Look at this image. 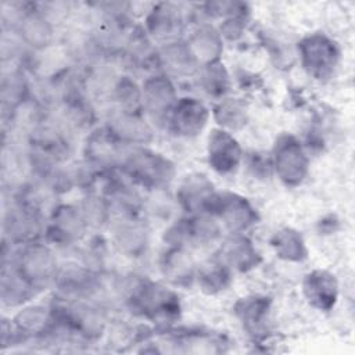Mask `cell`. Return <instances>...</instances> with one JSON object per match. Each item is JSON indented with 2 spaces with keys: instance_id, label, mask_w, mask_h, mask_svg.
Instances as JSON below:
<instances>
[{
  "instance_id": "6da1fadb",
  "label": "cell",
  "mask_w": 355,
  "mask_h": 355,
  "mask_svg": "<svg viewBox=\"0 0 355 355\" xmlns=\"http://www.w3.org/2000/svg\"><path fill=\"white\" fill-rule=\"evenodd\" d=\"M129 172L141 182L151 184H162L172 179V165L157 154L147 151L130 153L125 161Z\"/></svg>"
},
{
  "instance_id": "7a4b0ae2",
  "label": "cell",
  "mask_w": 355,
  "mask_h": 355,
  "mask_svg": "<svg viewBox=\"0 0 355 355\" xmlns=\"http://www.w3.org/2000/svg\"><path fill=\"white\" fill-rule=\"evenodd\" d=\"M275 164L279 176L287 183H297L305 176L306 158L293 137H283L276 144Z\"/></svg>"
},
{
  "instance_id": "3957f363",
  "label": "cell",
  "mask_w": 355,
  "mask_h": 355,
  "mask_svg": "<svg viewBox=\"0 0 355 355\" xmlns=\"http://www.w3.org/2000/svg\"><path fill=\"white\" fill-rule=\"evenodd\" d=\"M208 209L216 211L225 223L233 230L245 229L254 220V212L244 198L237 196H211L205 205Z\"/></svg>"
},
{
  "instance_id": "277c9868",
  "label": "cell",
  "mask_w": 355,
  "mask_h": 355,
  "mask_svg": "<svg viewBox=\"0 0 355 355\" xmlns=\"http://www.w3.org/2000/svg\"><path fill=\"white\" fill-rule=\"evenodd\" d=\"M54 272L55 259L43 245H31L19 257L18 273L31 284L49 280Z\"/></svg>"
},
{
  "instance_id": "5b68a950",
  "label": "cell",
  "mask_w": 355,
  "mask_h": 355,
  "mask_svg": "<svg viewBox=\"0 0 355 355\" xmlns=\"http://www.w3.org/2000/svg\"><path fill=\"white\" fill-rule=\"evenodd\" d=\"M301 49L305 67L316 76H324L336 64V47L323 36H313L306 39Z\"/></svg>"
},
{
  "instance_id": "8992f818",
  "label": "cell",
  "mask_w": 355,
  "mask_h": 355,
  "mask_svg": "<svg viewBox=\"0 0 355 355\" xmlns=\"http://www.w3.org/2000/svg\"><path fill=\"white\" fill-rule=\"evenodd\" d=\"M209 162L218 172H229L236 168L240 159L237 141L226 132L215 130L209 137Z\"/></svg>"
},
{
  "instance_id": "52a82bcc",
  "label": "cell",
  "mask_w": 355,
  "mask_h": 355,
  "mask_svg": "<svg viewBox=\"0 0 355 355\" xmlns=\"http://www.w3.org/2000/svg\"><path fill=\"white\" fill-rule=\"evenodd\" d=\"M205 107L194 98H183L172 112V126L179 135L191 136L198 133L207 122Z\"/></svg>"
},
{
  "instance_id": "ba28073f",
  "label": "cell",
  "mask_w": 355,
  "mask_h": 355,
  "mask_svg": "<svg viewBox=\"0 0 355 355\" xmlns=\"http://www.w3.org/2000/svg\"><path fill=\"white\" fill-rule=\"evenodd\" d=\"M304 290L309 301L320 309H329L336 301L337 284L333 276L326 272L311 273L305 280Z\"/></svg>"
},
{
  "instance_id": "9c48e42d",
  "label": "cell",
  "mask_w": 355,
  "mask_h": 355,
  "mask_svg": "<svg viewBox=\"0 0 355 355\" xmlns=\"http://www.w3.org/2000/svg\"><path fill=\"white\" fill-rule=\"evenodd\" d=\"M143 96L147 108L155 114L168 111L175 100V90L171 82L162 76H154L143 86Z\"/></svg>"
},
{
  "instance_id": "30bf717a",
  "label": "cell",
  "mask_w": 355,
  "mask_h": 355,
  "mask_svg": "<svg viewBox=\"0 0 355 355\" xmlns=\"http://www.w3.org/2000/svg\"><path fill=\"white\" fill-rule=\"evenodd\" d=\"M111 133L130 143H143L151 137V130L146 121L128 111L111 122Z\"/></svg>"
},
{
  "instance_id": "8fae6325",
  "label": "cell",
  "mask_w": 355,
  "mask_h": 355,
  "mask_svg": "<svg viewBox=\"0 0 355 355\" xmlns=\"http://www.w3.org/2000/svg\"><path fill=\"white\" fill-rule=\"evenodd\" d=\"M24 40L36 49L46 47L53 36L50 24L40 15H28L22 19L19 26Z\"/></svg>"
},
{
  "instance_id": "7c38bea8",
  "label": "cell",
  "mask_w": 355,
  "mask_h": 355,
  "mask_svg": "<svg viewBox=\"0 0 355 355\" xmlns=\"http://www.w3.org/2000/svg\"><path fill=\"white\" fill-rule=\"evenodd\" d=\"M83 222L82 215L72 207H60L57 212H54L53 233H57L58 237L65 240L78 239L83 233Z\"/></svg>"
},
{
  "instance_id": "4fadbf2b",
  "label": "cell",
  "mask_w": 355,
  "mask_h": 355,
  "mask_svg": "<svg viewBox=\"0 0 355 355\" xmlns=\"http://www.w3.org/2000/svg\"><path fill=\"white\" fill-rule=\"evenodd\" d=\"M194 60L212 64L215 58H218L220 53V42L219 37L211 29H204L197 32L190 43L187 44Z\"/></svg>"
},
{
  "instance_id": "5bb4252c",
  "label": "cell",
  "mask_w": 355,
  "mask_h": 355,
  "mask_svg": "<svg viewBox=\"0 0 355 355\" xmlns=\"http://www.w3.org/2000/svg\"><path fill=\"white\" fill-rule=\"evenodd\" d=\"M211 196V184L202 176L187 179L182 186V201L189 209L204 207Z\"/></svg>"
},
{
  "instance_id": "9a60e30c",
  "label": "cell",
  "mask_w": 355,
  "mask_h": 355,
  "mask_svg": "<svg viewBox=\"0 0 355 355\" xmlns=\"http://www.w3.org/2000/svg\"><path fill=\"white\" fill-rule=\"evenodd\" d=\"M273 245L276 252L286 259L298 261L305 257V248L301 237L293 230H284L275 236Z\"/></svg>"
},
{
  "instance_id": "2e32d148",
  "label": "cell",
  "mask_w": 355,
  "mask_h": 355,
  "mask_svg": "<svg viewBox=\"0 0 355 355\" xmlns=\"http://www.w3.org/2000/svg\"><path fill=\"white\" fill-rule=\"evenodd\" d=\"M191 261L187 254L180 250H172L165 255L164 272L165 275L175 282H183L191 277L193 268Z\"/></svg>"
},
{
  "instance_id": "e0dca14e",
  "label": "cell",
  "mask_w": 355,
  "mask_h": 355,
  "mask_svg": "<svg viewBox=\"0 0 355 355\" xmlns=\"http://www.w3.org/2000/svg\"><path fill=\"white\" fill-rule=\"evenodd\" d=\"M47 312L42 306H31L19 312L15 318L17 327L24 331L25 334L39 333L44 329L47 323Z\"/></svg>"
},
{
  "instance_id": "ac0fdd59",
  "label": "cell",
  "mask_w": 355,
  "mask_h": 355,
  "mask_svg": "<svg viewBox=\"0 0 355 355\" xmlns=\"http://www.w3.org/2000/svg\"><path fill=\"white\" fill-rule=\"evenodd\" d=\"M89 155L100 164H111L119 158V148L115 146L112 139L107 135H100L98 137H93L87 144Z\"/></svg>"
},
{
  "instance_id": "d6986e66",
  "label": "cell",
  "mask_w": 355,
  "mask_h": 355,
  "mask_svg": "<svg viewBox=\"0 0 355 355\" xmlns=\"http://www.w3.org/2000/svg\"><path fill=\"white\" fill-rule=\"evenodd\" d=\"M116 241L123 251L136 254L146 245L144 230L137 225H121L116 232Z\"/></svg>"
},
{
  "instance_id": "ffe728a7",
  "label": "cell",
  "mask_w": 355,
  "mask_h": 355,
  "mask_svg": "<svg viewBox=\"0 0 355 355\" xmlns=\"http://www.w3.org/2000/svg\"><path fill=\"white\" fill-rule=\"evenodd\" d=\"M178 22H179L178 14L175 12L173 8L168 6H165L158 11H154L151 18L148 19L150 31L157 37L169 36L173 32V29L178 26Z\"/></svg>"
},
{
  "instance_id": "44dd1931",
  "label": "cell",
  "mask_w": 355,
  "mask_h": 355,
  "mask_svg": "<svg viewBox=\"0 0 355 355\" xmlns=\"http://www.w3.org/2000/svg\"><path fill=\"white\" fill-rule=\"evenodd\" d=\"M164 58L165 62L175 71L187 72L194 65V57L189 49V46L173 43L164 49Z\"/></svg>"
},
{
  "instance_id": "7402d4cb",
  "label": "cell",
  "mask_w": 355,
  "mask_h": 355,
  "mask_svg": "<svg viewBox=\"0 0 355 355\" xmlns=\"http://www.w3.org/2000/svg\"><path fill=\"white\" fill-rule=\"evenodd\" d=\"M216 119L226 128H240L245 123L244 105L237 100H226L216 108Z\"/></svg>"
},
{
  "instance_id": "603a6c76",
  "label": "cell",
  "mask_w": 355,
  "mask_h": 355,
  "mask_svg": "<svg viewBox=\"0 0 355 355\" xmlns=\"http://www.w3.org/2000/svg\"><path fill=\"white\" fill-rule=\"evenodd\" d=\"M6 225L8 226L10 234L17 239L29 237L36 230V220L33 215L22 209L10 212L8 219L6 220Z\"/></svg>"
},
{
  "instance_id": "cb8c5ba5",
  "label": "cell",
  "mask_w": 355,
  "mask_h": 355,
  "mask_svg": "<svg viewBox=\"0 0 355 355\" xmlns=\"http://www.w3.org/2000/svg\"><path fill=\"white\" fill-rule=\"evenodd\" d=\"M204 87L212 94H220L227 87V75L225 69L218 64H208L202 75Z\"/></svg>"
},
{
  "instance_id": "d4e9b609",
  "label": "cell",
  "mask_w": 355,
  "mask_h": 355,
  "mask_svg": "<svg viewBox=\"0 0 355 355\" xmlns=\"http://www.w3.org/2000/svg\"><path fill=\"white\" fill-rule=\"evenodd\" d=\"M255 251L251 248L250 243L245 240H234L229 244L227 248V257L230 258L232 263H236L237 266H251L255 261Z\"/></svg>"
},
{
  "instance_id": "484cf974",
  "label": "cell",
  "mask_w": 355,
  "mask_h": 355,
  "mask_svg": "<svg viewBox=\"0 0 355 355\" xmlns=\"http://www.w3.org/2000/svg\"><path fill=\"white\" fill-rule=\"evenodd\" d=\"M220 265H211L204 269L201 273V283L204 288H222L227 279V273L225 269L219 268Z\"/></svg>"
},
{
  "instance_id": "4316f807",
  "label": "cell",
  "mask_w": 355,
  "mask_h": 355,
  "mask_svg": "<svg viewBox=\"0 0 355 355\" xmlns=\"http://www.w3.org/2000/svg\"><path fill=\"white\" fill-rule=\"evenodd\" d=\"M266 304L263 300H248L243 302V308L240 309L243 319L247 323H258L265 315Z\"/></svg>"
},
{
  "instance_id": "83f0119b",
  "label": "cell",
  "mask_w": 355,
  "mask_h": 355,
  "mask_svg": "<svg viewBox=\"0 0 355 355\" xmlns=\"http://www.w3.org/2000/svg\"><path fill=\"white\" fill-rule=\"evenodd\" d=\"M105 215V207L100 198L90 197L83 202V216L90 223H101Z\"/></svg>"
},
{
  "instance_id": "f1b7e54d",
  "label": "cell",
  "mask_w": 355,
  "mask_h": 355,
  "mask_svg": "<svg viewBox=\"0 0 355 355\" xmlns=\"http://www.w3.org/2000/svg\"><path fill=\"white\" fill-rule=\"evenodd\" d=\"M118 97L119 100L126 105V107H132L135 103H137L139 100V93L136 90V86L132 85L130 82H121L118 85Z\"/></svg>"
}]
</instances>
